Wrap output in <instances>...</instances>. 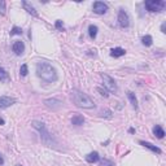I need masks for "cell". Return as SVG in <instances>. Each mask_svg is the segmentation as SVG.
<instances>
[{
	"mask_svg": "<svg viewBox=\"0 0 166 166\" xmlns=\"http://www.w3.org/2000/svg\"><path fill=\"white\" fill-rule=\"evenodd\" d=\"M124 53H126V51H124L123 48H121V47H117V48H113L110 51V55L113 57H121V56L124 55Z\"/></svg>",
	"mask_w": 166,
	"mask_h": 166,
	"instance_id": "cell-16",
	"label": "cell"
},
{
	"mask_svg": "<svg viewBox=\"0 0 166 166\" xmlns=\"http://www.w3.org/2000/svg\"><path fill=\"white\" fill-rule=\"evenodd\" d=\"M108 10V5L103 2H95L93 3V12L96 14H104Z\"/></svg>",
	"mask_w": 166,
	"mask_h": 166,
	"instance_id": "cell-8",
	"label": "cell"
},
{
	"mask_svg": "<svg viewBox=\"0 0 166 166\" xmlns=\"http://www.w3.org/2000/svg\"><path fill=\"white\" fill-rule=\"evenodd\" d=\"M144 5L149 12H162L166 8V2H164V0H148L144 3Z\"/></svg>",
	"mask_w": 166,
	"mask_h": 166,
	"instance_id": "cell-4",
	"label": "cell"
},
{
	"mask_svg": "<svg viewBox=\"0 0 166 166\" xmlns=\"http://www.w3.org/2000/svg\"><path fill=\"white\" fill-rule=\"evenodd\" d=\"M56 29H58V30H62L64 29V23H62V21H56Z\"/></svg>",
	"mask_w": 166,
	"mask_h": 166,
	"instance_id": "cell-27",
	"label": "cell"
},
{
	"mask_svg": "<svg viewBox=\"0 0 166 166\" xmlns=\"http://www.w3.org/2000/svg\"><path fill=\"white\" fill-rule=\"evenodd\" d=\"M31 124H33L34 128H37L38 131L40 132L42 141H44L45 144H51V141H52V135L49 134L48 130H47L45 124H44L43 122H40V121H33Z\"/></svg>",
	"mask_w": 166,
	"mask_h": 166,
	"instance_id": "cell-3",
	"label": "cell"
},
{
	"mask_svg": "<svg viewBox=\"0 0 166 166\" xmlns=\"http://www.w3.org/2000/svg\"><path fill=\"white\" fill-rule=\"evenodd\" d=\"M22 7L25 8V10H27V13H30L31 16H34V17H38V16H39V14H38V12H37V9H35L30 3L25 2V0L22 2Z\"/></svg>",
	"mask_w": 166,
	"mask_h": 166,
	"instance_id": "cell-12",
	"label": "cell"
},
{
	"mask_svg": "<svg viewBox=\"0 0 166 166\" xmlns=\"http://www.w3.org/2000/svg\"><path fill=\"white\" fill-rule=\"evenodd\" d=\"M17 100L14 97H10V96H0V109H5L8 106L13 105Z\"/></svg>",
	"mask_w": 166,
	"mask_h": 166,
	"instance_id": "cell-7",
	"label": "cell"
},
{
	"mask_svg": "<svg viewBox=\"0 0 166 166\" xmlns=\"http://www.w3.org/2000/svg\"><path fill=\"white\" fill-rule=\"evenodd\" d=\"M101 116H103V117H106V118H112V112L106 109V110H104L103 113H101Z\"/></svg>",
	"mask_w": 166,
	"mask_h": 166,
	"instance_id": "cell-26",
	"label": "cell"
},
{
	"mask_svg": "<svg viewBox=\"0 0 166 166\" xmlns=\"http://www.w3.org/2000/svg\"><path fill=\"white\" fill-rule=\"evenodd\" d=\"M96 91L100 92V95H101V96H104V97H108V96H109L108 91H106V90H103L101 87H97V88H96Z\"/></svg>",
	"mask_w": 166,
	"mask_h": 166,
	"instance_id": "cell-23",
	"label": "cell"
},
{
	"mask_svg": "<svg viewBox=\"0 0 166 166\" xmlns=\"http://www.w3.org/2000/svg\"><path fill=\"white\" fill-rule=\"evenodd\" d=\"M118 23H120L121 27H128L130 25V17H128V13L126 10L121 9L120 12H118Z\"/></svg>",
	"mask_w": 166,
	"mask_h": 166,
	"instance_id": "cell-6",
	"label": "cell"
},
{
	"mask_svg": "<svg viewBox=\"0 0 166 166\" xmlns=\"http://www.w3.org/2000/svg\"><path fill=\"white\" fill-rule=\"evenodd\" d=\"M37 74L39 78H42L47 83H53L58 79L56 69L45 61H40L37 64Z\"/></svg>",
	"mask_w": 166,
	"mask_h": 166,
	"instance_id": "cell-1",
	"label": "cell"
},
{
	"mask_svg": "<svg viewBox=\"0 0 166 166\" xmlns=\"http://www.w3.org/2000/svg\"><path fill=\"white\" fill-rule=\"evenodd\" d=\"M139 144H140V145H143V147H145V148H148V149L152 151L153 153H157V155H161V153H162V151L158 147L153 145V144H151V143H148V141H143V140H140V141H139Z\"/></svg>",
	"mask_w": 166,
	"mask_h": 166,
	"instance_id": "cell-11",
	"label": "cell"
},
{
	"mask_svg": "<svg viewBox=\"0 0 166 166\" xmlns=\"http://www.w3.org/2000/svg\"><path fill=\"white\" fill-rule=\"evenodd\" d=\"M4 164V160H3V156L0 155V165H3Z\"/></svg>",
	"mask_w": 166,
	"mask_h": 166,
	"instance_id": "cell-29",
	"label": "cell"
},
{
	"mask_svg": "<svg viewBox=\"0 0 166 166\" xmlns=\"http://www.w3.org/2000/svg\"><path fill=\"white\" fill-rule=\"evenodd\" d=\"M5 10H7V9H5V2H3V0H2V2H0V14L4 16Z\"/></svg>",
	"mask_w": 166,
	"mask_h": 166,
	"instance_id": "cell-25",
	"label": "cell"
},
{
	"mask_svg": "<svg viewBox=\"0 0 166 166\" xmlns=\"http://www.w3.org/2000/svg\"><path fill=\"white\" fill-rule=\"evenodd\" d=\"M165 26H166L165 23H162V25H161V31H162V33H165Z\"/></svg>",
	"mask_w": 166,
	"mask_h": 166,
	"instance_id": "cell-28",
	"label": "cell"
},
{
	"mask_svg": "<svg viewBox=\"0 0 166 166\" xmlns=\"http://www.w3.org/2000/svg\"><path fill=\"white\" fill-rule=\"evenodd\" d=\"M17 166H22V165H17Z\"/></svg>",
	"mask_w": 166,
	"mask_h": 166,
	"instance_id": "cell-31",
	"label": "cell"
},
{
	"mask_svg": "<svg viewBox=\"0 0 166 166\" xmlns=\"http://www.w3.org/2000/svg\"><path fill=\"white\" fill-rule=\"evenodd\" d=\"M100 165H101V166H116L113 162H112V161H109V160H101V162H100Z\"/></svg>",
	"mask_w": 166,
	"mask_h": 166,
	"instance_id": "cell-24",
	"label": "cell"
},
{
	"mask_svg": "<svg viewBox=\"0 0 166 166\" xmlns=\"http://www.w3.org/2000/svg\"><path fill=\"white\" fill-rule=\"evenodd\" d=\"M83 122H85V118L81 114H75L72 118V123L75 124V126H81V124H83Z\"/></svg>",
	"mask_w": 166,
	"mask_h": 166,
	"instance_id": "cell-17",
	"label": "cell"
},
{
	"mask_svg": "<svg viewBox=\"0 0 166 166\" xmlns=\"http://www.w3.org/2000/svg\"><path fill=\"white\" fill-rule=\"evenodd\" d=\"M97 31H99V29H97L96 25H90L88 26V34H90L91 39H95L97 37Z\"/></svg>",
	"mask_w": 166,
	"mask_h": 166,
	"instance_id": "cell-19",
	"label": "cell"
},
{
	"mask_svg": "<svg viewBox=\"0 0 166 166\" xmlns=\"http://www.w3.org/2000/svg\"><path fill=\"white\" fill-rule=\"evenodd\" d=\"M101 78H103V82H104L105 88H106V90H108L109 92H116V91H117L116 81L112 78V77H109L108 74H103Z\"/></svg>",
	"mask_w": 166,
	"mask_h": 166,
	"instance_id": "cell-5",
	"label": "cell"
},
{
	"mask_svg": "<svg viewBox=\"0 0 166 166\" xmlns=\"http://www.w3.org/2000/svg\"><path fill=\"white\" fill-rule=\"evenodd\" d=\"M72 100H73V103L78 106V108H83V109H92V108H95L93 100L88 96L87 93L82 92L79 90H73L72 91Z\"/></svg>",
	"mask_w": 166,
	"mask_h": 166,
	"instance_id": "cell-2",
	"label": "cell"
},
{
	"mask_svg": "<svg viewBox=\"0 0 166 166\" xmlns=\"http://www.w3.org/2000/svg\"><path fill=\"white\" fill-rule=\"evenodd\" d=\"M21 34H22L21 27H17V26H14L13 29H12V31H10V35H21Z\"/></svg>",
	"mask_w": 166,
	"mask_h": 166,
	"instance_id": "cell-22",
	"label": "cell"
},
{
	"mask_svg": "<svg viewBox=\"0 0 166 166\" xmlns=\"http://www.w3.org/2000/svg\"><path fill=\"white\" fill-rule=\"evenodd\" d=\"M4 123H5V121L3 120V118H2V117H0V124H4Z\"/></svg>",
	"mask_w": 166,
	"mask_h": 166,
	"instance_id": "cell-30",
	"label": "cell"
},
{
	"mask_svg": "<svg viewBox=\"0 0 166 166\" xmlns=\"http://www.w3.org/2000/svg\"><path fill=\"white\" fill-rule=\"evenodd\" d=\"M44 104H45L47 108H49L52 110H56L62 105V103L60 101V100H57V99H48V100H45L44 101Z\"/></svg>",
	"mask_w": 166,
	"mask_h": 166,
	"instance_id": "cell-10",
	"label": "cell"
},
{
	"mask_svg": "<svg viewBox=\"0 0 166 166\" xmlns=\"http://www.w3.org/2000/svg\"><path fill=\"white\" fill-rule=\"evenodd\" d=\"M9 74H8V72L5 69H3V68H0V82H3V83H7V82H9Z\"/></svg>",
	"mask_w": 166,
	"mask_h": 166,
	"instance_id": "cell-18",
	"label": "cell"
},
{
	"mask_svg": "<svg viewBox=\"0 0 166 166\" xmlns=\"http://www.w3.org/2000/svg\"><path fill=\"white\" fill-rule=\"evenodd\" d=\"M27 73H29L27 65H26V64H23V65H21V69H20V74H21L22 77H26V75H27Z\"/></svg>",
	"mask_w": 166,
	"mask_h": 166,
	"instance_id": "cell-21",
	"label": "cell"
},
{
	"mask_svg": "<svg viewBox=\"0 0 166 166\" xmlns=\"http://www.w3.org/2000/svg\"><path fill=\"white\" fill-rule=\"evenodd\" d=\"M141 43H143L144 45H147V47H149L153 43V39H152L151 35H145V37L141 38Z\"/></svg>",
	"mask_w": 166,
	"mask_h": 166,
	"instance_id": "cell-20",
	"label": "cell"
},
{
	"mask_svg": "<svg viewBox=\"0 0 166 166\" xmlns=\"http://www.w3.org/2000/svg\"><path fill=\"white\" fill-rule=\"evenodd\" d=\"M12 49H13V52L17 56H21L22 53L25 52V44H23V42H21V40H16L13 45H12Z\"/></svg>",
	"mask_w": 166,
	"mask_h": 166,
	"instance_id": "cell-9",
	"label": "cell"
},
{
	"mask_svg": "<svg viewBox=\"0 0 166 166\" xmlns=\"http://www.w3.org/2000/svg\"><path fill=\"white\" fill-rule=\"evenodd\" d=\"M99 160H100V156H99V153H97V152H91V153H88V155L86 156V161H87V162H90V164L97 162Z\"/></svg>",
	"mask_w": 166,
	"mask_h": 166,
	"instance_id": "cell-13",
	"label": "cell"
},
{
	"mask_svg": "<svg viewBox=\"0 0 166 166\" xmlns=\"http://www.w3.org/2000/svg\"><path fill=\"white\" fill-rule=\"evenodd\" d=\"M127 97H128V100H130V103H131L132 108H134V109H138V100H136L135 93L131 92V91H128V92H127Z\"/></svg>",
	"mask_w": 166,
	"mask_h": 166,
	"instance_id": "cell-15",
	"label": "cell"
},
{
	"mask_svg": "<svg viewBox=\"0 0 166 166\" xmlns=\"http://www.w3.org/2000/svg\"><path fill=\"white\" fill-rule=\"evenodd\" d=\"M153 134H155V136L157 139H162L165 136V131H164V128L161 126H155L153 127Z\"/></svg>",
	"mask_w": 166,
	"mask_h": 166,
	"instance_id": "cell-14",
	"label": "cell"
}]
</instances>
